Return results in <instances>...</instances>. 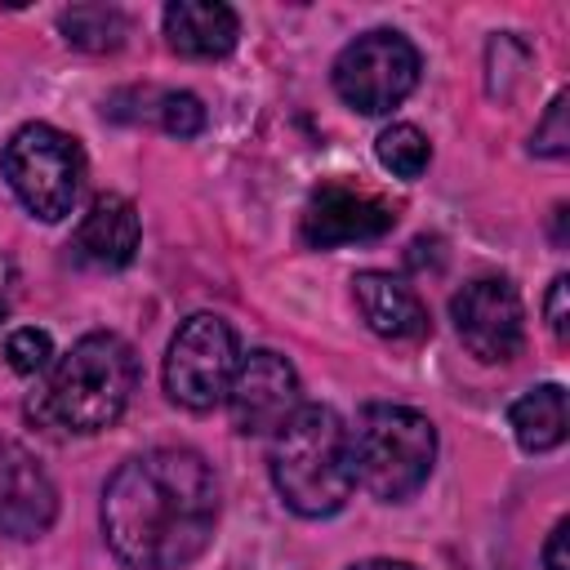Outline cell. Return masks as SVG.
<instances>
[{
	"instance_id": "obj_1",
	"label": "cell",
	"mask_w": 570,
	"mask_h": 570,
	"mask_svg": "<svg viewBox=\"0 0 570 570\" xmlns=\"http://www.w3.org/2000/svg\"><path fill=\"white\" fill-rule=\"evenodd\" d=\"M102 539L129 570H183L218 525V476L205 454L156 445L125 459L102 485Z\"/></svg>"
},
{
	"instance_id": "obj_2",
	"label": "cell",
	"mask_w": 570,
	"mask_h": 570,
	"mask_svg": "<svg viewBox=\"0 0 570 570\" xmlns=\"http://www.w3.org/2000/svg\"><path fill=\"white\" fill-rule=\"evenodd\" d=\"M134 387V347L111 330H94L45 370V383L27 401V419L53 436H94L125 414Z\"/></svg>"
},
{
	"instance_id": "obj_3",
	"label": "cell",
	"mask_w": 570,
	"mask_h": 570,
	"mask_svg": "<svg viewBox=\"0 0 570 570\" xmlns=\"http://www.w3.org/2000/svg\"><path fill=\"white\" fill-rule=\"evenodd\" d=\"M272 485L289 512L321 521L352 499L347 423L330 405H298L294 419L272 436Z\"/></svg>"
},
{
	"instance_id": "obj_4",
	"label": "cell",
	"mask_w": 570,
	"mask_h": 570,
	"mask_svg": "<svg viewBox=\"0 0 570 570\" xmlns=\"http://www.w3.org/2000/svg\"><path fill=\"white\" fill-rule=\"evenodd\" d=\"M352 481L379 503L414 499L436 463V428L428 414L392 401H370L347 428Z\"/></svg>"
},
{
	"instance_id": "obj_5",
	"label": "cell",
	"mask_w": 570,
	"mask_h": 570,
	"mask_svg": "<svg viewBox=\"0 0 570 570\" xmlns=\"http://www.w3.org/2000/svg\"><path fill=\"white\" fill-rule=\"evenodd\" d=\"M0 169H4L9 187H13V196L40 223L67 218L76 196H80V187H85V151H80V142L71 134H62L58 125H45V120L22 125L4 142Z\"/></svg>"
},
{
	"instance_id": "obj_6",
	"label": "cell",
	"mask_w": 570,
	"mask_h": 570,
	"mask_svg": "<svg viewBox=\"0 0 570 570\" xmlns=\"http://www.w3.org/2000/svg\"><path fill=\"white\" fill-rule=\"evenodd\" d=\"M240 365V347H236V330L214 316V312H196L187 316L165 352V392L174 405L183 410H214L227 401L232 374Z\"/></svg>"
},
{
	"instance_id": "obj_7",
	"label": "cell",
	"mask_w": 570,
	"mask_h": 570,
	"mask_svg": "<svg viewBox=\"0 0 570 570\" xmlns=\"http://www.w3.org/2000/svg\"><path fill=\"white\" fill-rule=\"evenodd\" d=\"M419 71H423L419 49L401 31L379 27V31L356 36L352 45H343V53L334 58V89L352 111L387 116L392 107H401L414 94Z\"/></svg>"
},
{
	"instance_id": "obj_8",
	"label": "cell",
	"mask_w": 570,
	"mask_h": 570,
	"mask_svg": "<svg viewBox=\"0 0 570 570\" xmlns=\"http://www.w3.org/2000/svg\"><path fill=\"white\" fill-rule=\"evenodd\" d=\"M450 321H454L459 343L485 365L512 361L525 343V307H521V294L508 276L468 281L450 298Z\"/></svg>"
},
{
	"instance_id": "obj_9",
	"label": "cell",
	"mask_w": 570,
	"mask_h": 570,
	"mask_svg": "<svg viewBox=\"0 0 570 570\" xmlns=\"http://www.w3.org/2000/svg\"><path fill=\"white\" fill-rule=\"evenodd\" d=\"M223 405H227L236 432H245V436H276L294 419V410L303 405V387H298L294 365L281 352L254 347V352L240 356Z\"/></svg>"
},
{
	"instance_id": "obj_10",
	"label": "cell",
	"mask_w": 570,
	"mask_h": 570,
	"mask_svg": "<svg viewBox=\"0 0 570 570\" xmlns=\"http://www.w3.org/2000/svg\"><path fill=\"white\" fill-rule=\"evenodd\" d=\"M392 223H396V209L387 200H379L374 191H361L347 183H325L312 191L298 232L312 249H334V245L379 240L383 232H392Z\"/></svg>"
},
{
	"instance_id": "obj_11",
	"label": "cell",
	"mask_w": 570,
	"mask_h": 570,
	"mask_svg": "<svg viewBox=\"0 0 570 570\" xmlns=\"http://www.w3.org/2000/svg\"><path fill=\"white\" fill-rule=\"evenodd\" d=\"M58 517V490L40 459L0 436V534L9 539H40Z\"/></svg>"
},
{
	"instance_id": "obj_12",
	"label": "cell",
	"mask_w": 570,
	"mask_h": 570,
	"mask_svg": "<svg viewBox=\"0 0 570 570\" xmlns=\"http://www.w3.org/2000/svg\"><path fill=\"white\" fill-rule=\"evenodd\" d=\"M138 240H142V223H138L134 200H125V196H98L89 205V214L80 218L76 236H71V254L85 267L116 272V267H129L134 263Z\"/></svg>"
},
{
	"instance_id": "obj_13",
	"label": "cell",
	"mask_w": 570,
	"mask_h": 570,
	"mask_svg": "<svg viewBox=\"0 0 570 570\" xmlns=\"http://www.w3.org/2000/svg\"><path fill=\"white\" fill-rule=\"evenodd\" d=\"M165 40L183 58H227L240 40V18L218 0H174L165 4Z\"/></svg>"
},
{
	"instance_id": "obj_14",
	"label": "cell",
	"mask_w": 570,
	"mask_h": 570,
	"mask_svg": "<svg viewBox=\"0 0 570 570\" xmlns=\"http://www.w3.org/2000/svg\"><path fill=\"white\" fill-rule=\"evenodd\" d=\"M356 307L365 316V325L379 338H396V343H414L428 334V307L419 303V294L392 276V272H356L352 281Z\"/></svg>"
},
{
	"instance_id": "obj_15",
	"label": "cell",
	"mask_w": 570,
	"mask_h": 570,
	"mask_svg": "<svg viewBox=\"0 0 570 570\" xmlns=\"http://www.w3.org/2000/svg\"><path fill=\"white\" fill-rule=\"evenodd\" d=\"M508 428H512V436H517V445L525 454L557 450L566 441V428H570V419H566V387L561 383H539L525 396H517L512 410H508Z\"/></svg>"
},
{
	"instance_id": "obj_16",
	"label": "cell",
	"mask_w": 570,
	"mask_h": 570,
	"mask_svg": "<svg viewBox=\"0 0 570 570\" xmlns=\"http://www.w3.org/2000/svg\"><path fill=\"white\" fill-rule=\"evenodd\" d=\"M58 27H62L67 45L71 49H85V53H111L129 36V18L116 4H76V9H62Z\"/></svg>"
},
{
	"instance_id": "obj_17",
	"label": "cell",
	"mask_w": 570,
	"mask_h": 570,
	"mask_svg": "<svg viewBox=\"0 0 570 570\" xmlns=\"http://www.w3.org/2000/svg\"><path fill=\"white\" fill-rule=\"evenodd\" d=\"M374 156H379V165L387 169V174H396V178H405V183H414V178H423V169L432 165V142H428V134L419 129V125H387L379 138H374Z\"/></svg>"
},
{
	"instance_id": "obj_18",
	"label": "cell",
	"mask_w": 570,
	"mask_h": 570,
	"mask_svg": "<svg viewBox=\"0 0 570 570\" xmlns=\"http://www.w3.org/2000/svg\"><path fill=\"white\" fill-rule=\"evenodd\" d=\"M4 361H9L13 374L36 379V374H45L53 365V338L45 330H36V325H22V330H13L4 338Z\"/></svg>"
},
{
	"instance_id": "obj_19",
	"label": "cell",
	"mask_w": 570,
	"mask_h": 570,
	"mask_svg": "<svg viewBox=\"0 0 570 570\" xmlns=\"http://www.w3.org/2000/svg\"><path fill=\"white\" fill-rule=\"evenodd\" d=\"M156 125L165 129V134H174V138H196L200 129H205V107H200V98L196 94H187V89H165V94H156Z\"/></svg>"
},
{
	"instance_id": "obj_20",
	"label": "cell",
	"mask_w": 570,
	"mask_h": 570,
	"mask_svg": "<svg viewBox=\"0 0 570 570\" xmlns=\"http://www.w3.org/2000/svg\"><path fill=\"white\" fill-rule=\"evenodd\" d=\"M530 151L534 156H566L570 151V125H566V94H557L548 102V116L534 125L530 134Z\"/></svg>"
},
{
	"instance_id": "obj_21",
	"label": "cell",
	"mask_w": 570,
	"mask_h": 570,
	"mask_svg": "<svg viewBox=\"0 0 570 570\" xmlns=\"http://www.w3.org/2000/svg\"><path fill=\"white\" fill-rule=\"evenodd\" d=\"M566 289H570V281H566V276H552L548 298H543V316H548V330H552L557 343L570 338V330H566Z\"/></svg>"
},
{
	"instance_id": "obj_22",
	"label": "cell",
	"mask_w": 570,
	"mask_h": 570,
	"mask_svg": "<svg viewBox=\"0 0 570 570\" xmlns=\"http://www.w3.org/2000/svg\"><path fill=\"white\" fill-rule=\"evenodd\" d=\"M566 534H570V521H557V525L548 530V543H543V570H570Z\"/></svg>"
},
{
	"instance_id": "obj_23",
	"label": "cell",
	"mask_w": 570,
	"mask_h": 570,
	"mask_svg": "<svg viewBox=\"0 0 570 570\" xmlns=\"http://www.w3.org/2000/svg\"><path fill=\"white\" fill-rule=\"evenodd\" d=\"M18 285H22L18 263H13L9 254H0V321L13 312V303H18Z\"/></svg>"
},
{
	"instance_id": "obj_24",
	"label": "cell",
	"mask_w": 570,
	"mask_h": 570,
	"mask_svg": "<svg viewBox=\"0 0 570 570\" xmlns=\"http://www.w3.org/2000/svg\"><path fill=\"white\" fill-rule=\"evenodd\" d=\"M347 570H419V566H410V561H392V557H374V561H356V566H347Z\"/></svg>"
}]
</instances>
